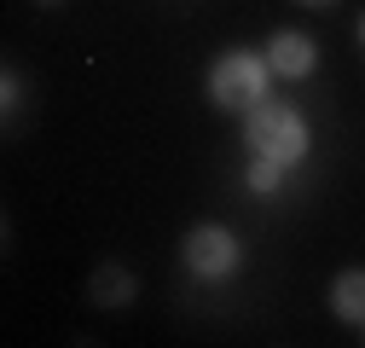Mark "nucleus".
<instances>
[{
	"label": "nucleus",
	"instance_id": "obj_6",
	"mask_svg": "<svg viewBox=\"0 0 365 348\" xmlns=\"http://www.w3.org/2000/svg\"><path fill=\"white\" fill-rule=\"evenodd\" d=\"M133 290H140V285H133L128 267H99L93 273V302H99V308H128Z\"/></svg>",
	"mask_w": 365,
	"mask_h": 348
},
{
	"label": "nucleus",
	"instance_id": "obj_3",
	"mask_svg": "<svg viewBox=\"0 0 365 348\" xmlns=\"http://www.w3.org/2000/svg\"><path fill=\"white\" fill-rule=\"evenodd\" d=\"M180 261H186V273L203 279V285H226L238 267H244V244L232 227L220 221H197L186 238H180Z\"/></svg>",
	"mask_w": 365,
	"mask_h": 348
},
{
	"label": "nucleus",
	"instance_id": "obj_7",
	"mask_svg": "<svg viewBox=\"0 0 365 348\" xmlns=\"http://www.w3.org/2000/svg\"><path fill=\"white\" fill-rule=\"evenodd\" d=\"M284 163H272V157H250V168H244V186H250V198H279L284 192Z\"/></svg>",
	"mask_w": 365,
	"mask_h": 348
},
{
	"label": "nucleus",
	"instance_id": "obj_11",
	"mask_svg": "<svg viewBox=\"0 0 365 348\" xmlns=\"http://www.w3.org/2000/svg\"><path fill=\"white\" fill-rule=\"evenodd\" d=\"M41 6H58V0H41Z\"/></svg>",
	"mask_w": 365,
	"mask_h": 348
},
{
	"label": "nucleus",
	"instance_id": "obj_4",
	"mask_svg": "<svg viewBox=\"0 0 365 348\" xmlns=\"http://www.w3.org/2000/svg\"><path fill=\"white\" fill-rule=\"evenodd\" d=\"M267 64L279 81H307L319 70V41L307 29H272L267 35Z\"/></svg>",
	"mask_w": 365,
	"mask_h": 348
},
{
	"label": "nucleus",
	"instance_id": "obj_5",
	"mask_svg": "<svg viewBox=\"0 0 365 348\" xmlns=\"http://www.w3.org/2000/svg\"><path fill=\"white\" fill-rule=\"evenodd\" d=\"M331 314L342 325H365V267H342L331 279Z\"/></svg>",
	"mask_w": 365,
	"mask_h": 348
},
{
	"label": "nucleus",
	"instance_id": "obj_10",
	"mask_svg": "<svg viewBox=\"0 0 365 348\" xmlns=\"http://www.w3.org/2000/svg\"><path fill=\"white\" fill-rule=\"evenodd\" d=\"M302 6H331V0H302Z\"/></svg>",
	"mask_w": 365,
	"mask_h": 348
},
{
	"label": "nucleus",
	"instance_id": "obj_1",
	"mask_svg": "<svg viewBox=\"0 0 365 348\" xmlns=\"http://www.w3.org/2000/svg\"><path fill=\"white\" fill-rule=\"evenodd\" d=\"M244 151H250V157H272V163H284V168L307 163L313 128H307L302 105H290V99H261L255 111H244Z\"/></svg>",
	"mask_w": 365,
	"mask_h": 348
},
{
	"label": "nucleus",
	"instance_id": "obj_9",
	"mask_svg": "<svg viewBox=\"0 0 365 348\" xmlns=\"http://www.w3.org/2000/svg\"><path fill=\"white\" fill-rule=\"evenodd\" d=\"M359 47H365V12H359Z\"/></svg>",
	"mask_w": 365,
	"mask_h": 348
},
{
	"label": "nucleus",
	"instance_id": "obj_8",
	"mask_svg": "<svg viewBox=\"0 0 365 348\" xmlns=\"http://www.w3.org/2000/svg\"><path fill=\"white\" fill-rule=\"evenodd\" d=\"M0 99H6V116L18 111V76H12V70H6V76H0Z\"/></svg>",
	"mask_w": 365,
	"mask_h": 348
},
{
	"label": "nucleus",
	"instance_id": "obj_2",
	"mask_svg": "<svg viewBox=\"0 0 365 348\" xmlns=\"http://www.w3.org/2000/svg\"><path fill=\"white\" fill-rule=\"evenodd\" d=\"M267 81H272V64H267V53H250V47H226L215 64H209V105L215 111H232V116H244V111H255L261 99H267Z\"/></svg>",
	"mask_w": 365,
	"mask_h": 348
}]
</instances>
